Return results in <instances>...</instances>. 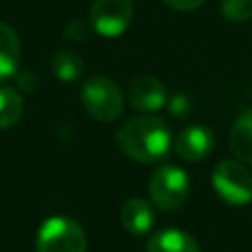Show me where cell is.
<instances>
[{"label":"cell","instance_id":"2","mask_svg":"<svg viewBox=\"0 0 252 252\" xmlns=\"http://www.w3.org/2000/svg\"><path fill=\"white\" fill-rule=\"evenodd\" d=\"M81 102L87 114L98 122H112L124 110V93L108 77H91L81 87Z\"/></svg>","mask_w":252,"mask_h":252},{"label":"cell","instance_id":"11","mask_svg":"<svg viewBox=\"0 0 252 252\" xmlns=\"http://www.w3.org/2000/svg\"><path fill=\"white\" fill-rule=\"evenodd\" d=\"M20 55L22 47L16 30L0 22V83L18 73Z\"/></svg>","mask_w":252,"mask_h":252},{"label":"cell","instance_id":"13","mask_svg":"<svg viewBox=\"0 0 252 252\" xmlns=\"http://www.w3.org/2000/svg\"><path fill=\"white\" fill-rule=\"evenodd\" d=\"M51 69L55 73V77L63 83H75L83 77V59L77 51L73 49H59L53 57H51Z\"/></svg>","mask_w":252,"mask_h":252},{"label":"cell","instance_id":"14","mask_svg":"<svg viewBox=\"0 0 252 252\" xmlns=\"http://www.w3.org/2000/svg\"><path fill=\"white\" fill-rule=\"evenodd\" d=\"M24 112V98L12 87H0V130L18 124Z\"/></svg>","mask_w":252,"mask_h":252},{"label":"cell","instance_id":"18","mask_svg":"<svg viewBox=\"0 0 252 252\" xmlns=\"http://www.w3.org/2000/svg\"><path fill=\"white\" fill-rule=\"evenodd\" d=\"M161 2L177 12H193L205 4V0H161Z\"/></svg>","mask_w":252,"mask_h":252},{"label":"cell","instance_id":"6","mask_svg":"<svg viewBox=\"0 0 252 252\" xmlns=\"http://www.w3.org/2000/svg\"><path fill=\"white\" fill-rule=\"evenodd\" d=\"M134 16L130 0H93L89 8V24L102 37L122 35Z\"/></svg>","mask_w":252,"mask_h":252},{"label":"cell","instance_id":"9","mask_svg":"<svg viewBox=\"0 0 252 252\" xmlns=\"http://www.w3.org/2000/svg\"><path fill=\"white\" fill-rule=\"evenodd\" d=\"M120 222L130 234H136V236L148 234L156 222L154 207L142 197H132L124 201L120 209Z\"/></svg>","mask_w":252,"mask_h":252},{"label":"cell","instance_id":"3","mask_svg":"<svg viewBox=\"0 0 252 252\" xmlns=\"http://www.w3.org/2000/svg\"><path fill=\"white\" fill-rule=\"evenodd\" d=\"M37 252H87L83 226L69 217H49L35 236Z\"/></svg>","mask_w":252,"mask_h":252},{"label":"cell","instance_id":"1","mask_svg":"<svg viewBox=\"0 0 252 252\" xmlns=\"http://www.w3.org/2000/svg\"><path fill=\"white\" fill-rule=\"evenodd\" d=\"M116 142L130 159L140 163H156L169 154L171 132L165 120L152 114H142L120 126Z\"/></svg>","mask_w":252,"mask_h":252},{"label":"cell","instance_id":"12","mask_svg":"<svg viewBox=\"0 0 252 252\" xmlns=\"http://www.w3.org/2000/svg\"><path fill=\"white\" fill-rule=\"evenodd\" d=\"M228 144H230L232 154L240 161L252 165V108L244 110L234 120L230 134H228Z\"/></svg>","mask_w":252,"mask_h":252},{"label":"cell","instance_id":"17","mask_svg":"<svg viewBox=\"0 0 252 252\" xmlns=\"http://www.w3.org/2000/svg\"><path fill=\"white\" fill-rule=\"evenodd\" d=\"M167 108H169V112L173 114V116H185V114H189V110H191V100L183 94V93H175L171 98H167Z\"/></svg>","mask_w":252,"mask_h":252},{"label":"cell","instance_id":"10","mask_svg":"<svg viewBox=\"0 0 252 252\" xmlns=\"http://www.w3.org/2000/svg\"><path fill=\"white\" fill-rule=\"evenodd\" d=\"M146 252H201V248L191 234L179 228H163L150 236Z\"/></svg>","mask_w":252,"mask_h":252},{"label":"cell","instance_id":"16","mask_svg":"<svg viewBox=\"0 0 252 252\" xmlns=\"http://www.w3.org/2000/svg\"><path fill=\"white\" fill-rule=\"evenodd\" d=\"M89 30H91V24H87L85 20H71L65 30H63V35L69 39V41H85L87 35H89Z\"/></svg>","mask_w":252,"mask_h":252},{"label":"cell","instance_id":"7","mask_svg":"<svg viewBox=\"0 0 252 252\" xmlns=\"http://www.w3.org/2000/svg\"><path fill=\"white\" fill-rule=\"evenodd\" d=\"M126 98L132 104V108L144 114H152L167 104L169 94H167L165 85L159 79L150 77V75H140L128 83Z\"/></svg>","mask_w":252,"mask_h":252},{"label":"cell","instance_id":"15","mask_svg":"<svg viewBox=\"0 0 252 252\" xmlns=\"http://www.w3.org/2000/svg\"><path fill=\"white\" fill-rule=\"evenodd\" d=\"M219 10L224 20L242 24L252 18V0H220Z\"/></svg>","mask_w":252,"mask_h":252},{"label":"cell","instance_id":"19","mask_svg":"<svg viewBox=\"0 0 252 252\" xmlns=\"http://www.w3.org/2000/svg\"><path fill=\"white\" fill-rule=\"evenodd\" d=\"M16 79H18V87L24 93H33L35 87H37V79H35V75L32 71H20L16 75Z\"/></svg>","mask_w":252,"mask_h":252},{"label":"cell","instance_id":"5","mask_svg":"<svg viewBox=\"0 0 252 252\" xmlns=\"http://www.w3.org/2000/svg\"><path fill=\"white\" fill-rule=\"evenodd\" d=\"M148 191H150L152 203L158 209L175 211L187 201L189 177L181 167H177L173 163H165V165H159L152 173Z\"/></svg>","mask_w":252,"mask_h":252},{"label":"cell","instance_id":"8","mask_svg":"<svg viewBox=\"0 0 252 252\" xmlns=\"http://www.w3.org/2000/svg\"><path fill=\"white\" fill-rule=\"evenodd\" d=\"M173 148L179 158L187 161H201L213 152L215 134L203 124H191L177 134Z\"/></svg>","mask_w":252,"mask_h":252},{"label":"cell","instance_id":"4","mask_svg":"<svg viewBox=\"0 0 252 252\" xmlns=\"http://www.w3.org/2000/svg\"><path fill=\"white\" fill-rule=\"evenodd\" d=\"M217 195L228 205H246L252 201V173L236 159H220L211 175Z\"/></svg>","mask_w":252,"mask_h":252}]
</instances>
